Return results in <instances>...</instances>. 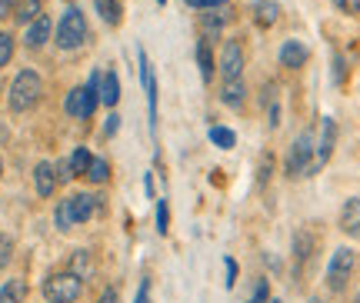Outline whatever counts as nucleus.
<instances>
[{"instance_id":"obj_31","label":"nucleus","mask_w":360,"mask_h":303,"mask_svg":"<svg viewBox=\"0 0 360 303\" xmlns=\"http://www.w3.org/2000/svg\"><path fill=\"white\" fill-rule=\"evenodd\" d=\"M247 303H267V280H257V287H254V297Z\"/></svg>"},{"instance_id":"obj_4","label":"nucleus","mask_w":360,"mask_h":303,"mask_svg":"<svg viewBox=\"0 0 360 303\" xmlns=\"http://www.w3.org/2000/svg\"><path fill=\"white\" fill-rule=\"evenodd\" d=\"M87 40V20L77 7H67L60 24H57V47L60 51H77L80 44Z\"/></svg>"},{"instance_id":"obj_9","label":"nucleus","mask_w":360,"mask_h":303,"mask_svg":"<svg viewBox=\"0 0 360 303\" xmlns=\"http://www.w3.org/2000/svg\"><path fill=\"white\" fill-rule=\"evenodd\" d=\"M310 60V47L304 40H283L281 44V63L287 70H300Z\"/></svg>"},{"instance_id":"obj_32","label":"nucleus","mask_w":360,"mask_h":303,"mask_svg":"<svg viewBox=\"0 0 360 303\" xmlns=\"http://www.w3.org/2000/svg\"><path fill=\"white\" fill-rule=\"evenodd\" d=\"M191 7H197V11H210V7H224L227 0H187Z\"/></svg>"},{"instance_id":"obj_42","label":"nucleus","mask_w":360,"mask_h":303,"mask_svg":"<svg viewBox=\"0 0 360 303\" xmlns=\"http://www.w3.org/2000/svg\"><path fill=\"white\" fill-rule=\"evenodd\" d=\"M157 4H167V0H157Z\"/></svg>"},{"instance_id":"obj_12","label":"nucleus","mask_w":360,"mask_h":303,"mask_svg":"<svg viewBox=\"0 0 360 303\" xmlns=\"http://www.w3.org/2000/svg\"><path fill=\"white\" fill-rule=\"evenodd\" d=\"M277 17H281V4H277V0H254V24H257L260 30L274 27Z\"/></svg>"},{"instance_id":"obj_13","label":"nucleus","mask_w":360,"mask_h":303,"mask_svg":"<svg viewBox=\"0 0 360 303\" xmlns=\"http://www.w3.org/2000/svg\"><path fill=\"white\" fill-rule=\"evenodd\" d=\"M34 187H37L40 197H51L53 187H57V170H53V164H37V170H34Z\"/></svg>"},{"instance_id":"obj_44","label":"nucleus","mask_w":360,"mask_h":303,"mask_svg":"<svg viewBox=\"0 0 360 303\" xmlns=\"http://www.w3.org/2000/svg\"><path fill=\"white\" fill-rule=\"evenodd\" d=\"M310 303H321V300H310Z\"/></svg>"},{"instance_id":"obj_26","label":"nucleus","mask_w":360,"mask_h":303,"mask_svg":"<svg viewBox=\"0 0 360 303\" xmlns=\"http://www.w3.org/2000/svg\"><path fill=\"white\" fill-rule=\"evenodd\" d=\"M11 57H13V37L7 30H0V70L11 63Z\"/></svg>"},{"instance_id":"obj_23","label":"nucleus","mask_w":360,"mask_h":303,"mask_svg":"<svg viewBox=\"0 0 360 303\" xmlns=\"http://www.w3.org/2000/svg\"><path fill=\"white\" fill-rule=\"evenodd\" d=\"M220 27H224V13H220V7L204 11V37H217Z\"/></svg>"},{"instance_id":"obj_1","label":"nucleus","mask_w":360,"mask_h":303,"mask_svg":"<svg viewBox=\"0 0 360 303\" xmlns=\"http://www.w3.org/2000/svg\"><path fill=\"white\" fill-rule=\"evenodd\" d=\"M94 214H97V197L94 193H74V197L57 203L53 220H57L60 230H70V227H77V224H84V220H90Z\"/></svg>"},{"instance_id":"obj_38","label":"nucleus","mask_w":360,"mask_h":303,"mask_svg":"<svg viewBox=\"0 0 360 303\" xmlns=\"http://www.w3.org/2000/svg\"><path fill=\"white\" fill-rule=\"evenodd\" d=\"M134 303H150V287H147V283L141 287V293H137V300Z\"/></svg>"},{"instance_id":"obj_45","label":"nucleus","mask_w":360,"mask_h":303,"mask_svg":"<svg viewBox=\"0 0 360 303\" xmlns=\"http://www.w3.org/2000/svg\"><path fill=\"white\" fill-rule=\"evenodd\" d=\"M354 303H360V297H357V300H354Z\"/></svg>"},{"instance_id":"obj_2","label":"nucleus","mask_w":360,"mask_h":303,"mask_svg":"<svg viewBox=\"0 0 360 303\" xmlns=\"http://www.w3.org/2000/svg\"><path fill=\"white\" fill-rule=\"evenodd\" d=\"M40 94H44V80H40L37 70H20L11 84V110L13 114L30 110L40 101Z\"/></svg>"},{"instance_id":"obj_16","label":"nucleus","mask_w":360,"mask_h":303,"mask_svg":"<svg viewBox=\"0 0 360 303\" xmlns=\"http://www.w3.org/2000/svg\"><path fill=\"white\" fill-rule=\"evenodd\" d=\"M117 101H120V80H117L114 70H107V74L101 77V103L114 107Z\"/></svg>"},{"instance_id":"obj_15","label":"nucleus","mask_w":360,"mask_h":303,"mask_svg":"<svg viewBox=\"0 0 360 303\" xmlns=\"http://www.w3.org/2000/svg\"><path fill=\"white\" fill-rule=\"evenodd\" d=\"M40 13H44V0H17V7H13L17 24H30V20H37Z\"/></svg>"},{"instance_id":"obj_39","label":"nucleus","mask_w":360,"mask_h":303,"mask_svg":"<svg viewBox=\"0 0 360 303\" xmlns=\"http://www.w3.org/2000/svg\"><path fill=\"white\" fill-rule=\"evenodd\" d=\"M101 303H117V290H103Z\"/></svg>"},{"instance_id":"obj_6","label":"nucleus","mask_w":360,"mask_h":303,"mask_svg":"<svg viewBox=\"0 0 360 303\" xmlns=\"http://www.w3.org/2000/svg\"><path fill=\"white\" fill-rule=\"evenodd\" d=\"M354 266H357V253L350 250V247L334 250L330 266H327V287H330L334 293L347 290V280H350V273H354Z\"/></svg>"},{"instance_id":"obj_14","label":"nucleus","mask_w":360,"mask_h":303,"mask_svg":"<svg viewBox=\"0 0 360 303\" xmlns=\"http://www.w3.org/2000/svg\"><path fill=\"white\" fill-rule=\"evenodd\" d=\"M220 101L227 103V107H233V110H240V107H244V101H247V87L240 84V77H237V80H227V84H224V90H220Z\"/></svg>"},{"instance_id":"obj_27","label":"nucleus","mask_w":360,"mask_h":303,"mask_svg":"<svg viewBox=\"0 0 360 303\" xmlns=\"http://www.w3.org/2000/svg\"><path fill=\"white\" fill-rule=\"evenodd\" d=\"M270 170H274V153H264L260 157V170H257V187H267Z\"/></svg>"},{"instance_id":"obj_17","label":"nucleus","mask_w":360,"mask_h":303,"mask_svg":"<svg viewBox=\"0 0 360 303\" xmlns=\"http://www.w3.org/2000/svg\"><path fill=\"white\" fill-rule=\"evenodd\" d=\"M197 67H200V77H204V84L210 80V77H214V70H217V67H214V51H210L207 37L197 44Z\"/></svg>"},{"instance_id":"obj_28","label":"nucleus","mask_w":360,"mask_h":303,"mask_svg":"<svg viewBox=\"0 0 360 303\" xmlns=\"http://www.w3.org/2000/svg\"><path fill=\"white\" fill-rule=\"evenodd\" d=\"M11 257H13V240L7 233H0V270L11 264Z\"/></svg>"},{"instance_id":"obj_36","label":"nucleus","mask_w":360,"mask_h":303,"mask_svg":"<svg viewBox=\"0 0 360 303\" xmlns=\"http://www.w3.org/2000/svg\"><path fill=\"white\" fill-rule=\"evenodd\" d=\"M13 7H17V0H0V20H4L7 13H13Z\"/></svg>"},{"instance_id":"obj_35","label":"nucleus","mask_w":360,"mask_h":303,"mask_svg":"<svg viewBox=\"0 0 360 303\" xmlns=\"http://www.w3.org/2000/svg\"><path fill=\"white\" fill-rule=\"evenodd\" d=\"M117 127H120V117L110 114V117H107V124H103V134H107V137H114V134H117Z\"/></svg>"},{"instance_id":"obj_20","label":"nucleus","mask_w":360,"mask_h":303,"mask_svg":"<svg viewBox=\"0 0 360 303\" xmlns=\"http://www.w3.org/2000/svg\"><path fill=\"white\" fill-rule=\"evenodd\" d=\"M84 177H87L90 183H107V180H110V164H107L103 157H94V160H90V167H87V174H84Z\"/></svg>"},{"instance_id":"obj_3","label":"nucleus","mask_w":360,"mask_h":303,"mask_svg":"<svg viewBox=\"0 0 360 303\" xmlns=\"http://www.w3.org/2000/svg\"><path fill=\"white\" fill-rule=\"evenodd\" d=\"M287 174L290 177H307L314 174V134L310 130H300L297 140L287 150Z\"/></svg>"},{"instance_id":"obj_41","label":"nucleus","mask_w":360,"mask_h":303,"mask_svg":"<svg viewBox=\"0 0 360 303\" xmlns=\"http://www.w3.org/2000/svg\"><path fill=\"white\" fill-rule=\"evenodd\" d=\"M0 174H4V160H0Z\"/></svg>"},{"instance_id":"obj_21","label":"nucleus","mask_w":360,"mask_h":303,"mask_svg":"<svg viewBox=\"0 0 360 303\" xmlns=\"http://www.w3.org/2000/svg\"><path fill=\"white\" fill-rule=\"evenodd\" d=\"M94 4H97V13L103 17V24H110V27L120 24V4L117 0H94Z\"/></svg>"},{"instance_id":"obj_19","label":"nucleus","mask_w":360,"mask_h":303,"mask_svg":"<svg viewBox=\"0 0 360 303\" xmlns=\"http://www.w3.org/2000/svg\"><path fill=\"white\" fill-rule=\"evenodd\" d=\"M310 250H314V240H310L307 230H297L294 233V257H297V270L304 260H310Z\"/></svg>"},{"instance_id":"obj_18","label":"nucleus","mask_w":360,"mask_h":303,"mask_svg":"<svg viewBox=\"0 0 360 303\" xmlns=\"http://www.w3.org/2000/svg\"><path fill=\"white\" fill-rule=\"evenodd\" d=\"M27 297V283L24 280H7L0 287V303H24Z\"/></svg>"},{"instance_id":"obj_40","label":"nucleus","mask_w":360,"mask_h":303,"mask_svg":"<svg viewBox=\"0 0 360 303\" xmlns=\"http://www.w3.org/2000/svg\"><path fill=\"white\" fill-rule=\"evenodd\" d=\"M143 190H147V197H150V193H154V177H150V174H147V177H143Z\"/></svg>"},{"instance_id":"obj_34","label":"nucleus","mask_w":360,"mask_h":303,"mask_svg":"<svg viewBox=\"0 0 360 303\" xmlns=\"http://www.w3.org/2000/svg\"><path fill=\"white\" fill-rule=\"evenodd\" d=\"M53 170H57V180H64V183H67V180H74V174H70V160H64V164H57Z\"/></svg>"},{"instance_id":"obj_25","label":"nucleus","mask_w":360,"mask_h":303,"mask_svg":"<svg viewBox=\"0 0 360 303\" xmlns=\"http://www.w3.org/2000/svg\"><path fill=\"white\" fill-rule=\"evenodd\" d=\"M70 270H74L80 280L90 277V270H94V264H90V253L87 250H77V253H74V264H70Z\"/></svg>"},{"instance_id":"obj_24","label":"nucleus","mask_w":360,"mask_h":303,"mask_svg":"<svg viewBox=\"0 0 360 303\" xmlns=\"http://www.w3.org/2000/svg\"><path fill=\"white\" fill-rule=\"evenodd\" d=\"M210 143H217L220 150H231L233 143H237V137H233V130H227V127H210Z\"/></svg>"},{"instance_id":"obj_5","label":"nucleus","mask_w":360,"mask_h":303,"mask_svg":"<svg viewBox=\"0 0 360 303\" xmlns=\"http://www.w3.org/2000/svg\"><path fill=\"white\" fill-rule=\"evenodd\" d=\"M84 290V280L74 273V270H67V273H53V277L44 280V297L51 303H74Z\"/></svg>"},{"instance_id":"obj_29","label":"nucleus","mask_w":360,"mask_h":303,"mask_svg":"<svg viewBox=\"0 0 360 303\" xmlns=\"http://www.w3.org/2000/svg\"><path fill=\"white\" fill-rule=\"evenodd\" d=\"M167 227H170V210H167V200H160L157 203V230L167 233Z\"/></svg>"},{"instance_id":"obj_8","label":"nucleus","mask_w":360,"mask_h":303,"mask_svg":"<svg viewBox=\"0 0 360 303\" xmlns=\"http://www.w3.org/2000/svg\"><path fill=\"white\" fill-rule=\"evenodd\" d=\"M220 74L227 77V80H237V77L244 74V47L237 40L224 44V51H220Z\"/></svg>"},{"instance_id":"obj_43","label":"nucleus","mask_w":360,"mask_h":303,"mask_svg":"<svg viewBox=\"0 0 360 303\" xmlns=\"http://www.w3.org/2000/svg\"><path fill=\"white\" fill-rule=\"evenodd\" d=\"M270 303H281V300H270Z\"/></svg>"},{"instance_id":"obj_11","label":"nucleus","mask_w":360,"mask_h":303,"mask_svg":"<svg viewBox=\"0 0 360 303\" xmlns=\"http://www.w3.org/2000/svg\"><path fill=\"white\" fill-rule=\"evenodd\" d=\"M340 230L347 237H360V197H350L340 210Z\"/></svg>"},{"instance_id":"obj_22","label":"nucleus","mask_w":360,"mask_h":303,"mask_svg":"<svg viewBox=\"0 0 360 303\" xmlns=\"http://www.w3.org/2000/svg\"><path fill=\"white\" fill-rule=\"evenodd\" d=\"M90 160H94V157H90L87 147H77V150L70 153V174H74V177H84V174H87V167H90Z\"/></svg>"},{"instance_id":"obj_10","label":"nucleus","mask_w":360,"mask_h":303,"mask_svg":"<svg viewBox=\"0 0 360 303\" xmlns=\"http://www.w3.org/2000/svg\"><path fill=\"white\" fill-rule=\"evenodd\" d=\"M51 40V17L47 13H40L37 20H30L27 24V34H24V44L30 47V51H37V47H44Z\"/></svg>"},{"instance_id":"obj_7","label":"nucleus","mask_w":360,"mask_h":303,"mask_svg":"<svg viewBox=\"0 0 360 303\" xmlns=\"http://www.w3.org/2000/svg\"><path fill=\"white\" fill-rule=\"evenodd\" d=\"M334 143H337V124L330 120V117H323L321 120V140H314V170H321V167L330 160Z\"/></svg>"},{"instance_id":"obj_37","label":"nucleus","mask_w":360,"mask_h":303,"mask_svg":"<svg viewBox=\"0 0 360 303\" xmlns=\"http://www.w3.org/2000/svg\"><path fill=\"white\" fill-rule=\"evenodd\" d=\"M334 80L337 84L344 80V60H340V57H334Z\"/></svg>"},{"instance_id":"obj_33","label":"nucleus","mask_w":360,"mask_h":303,"mask_svg":"<svg viewBox=\"0 0 360 303\" xmlns=\"http://www.w3.org/2000/svg\"><path fill=\"white\" fill-rule=\"evenodd\" d=\"M224 270H227V287H233V283H237V264H233L231 257L224 260Z\"/></svg>"},{"instance_id":"obj_30","label":"nucleus","mask_w":360,"mask_h":303,"mask_svg":"<svg viewBox=\"0 0 360 303\" xmlns=\"http://www.w3.org/2000/svg\"><path fill=\"white\" fill-rule=\"evenodd\" d=\"M334 7L347 17H360V0H334Z\"/></svg>"}]
</instances>
